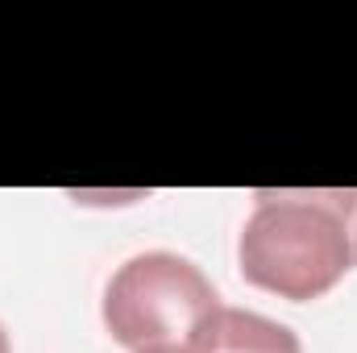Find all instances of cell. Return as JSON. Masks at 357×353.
I'll use <instances>...</instances> for the list:
<instances>
[{"label": "cell", "mask_w": 357, "mask_h": 353, "mask_svg": "<svg viewBox=\"0 0 357 353\" xmlns=\"http://www.w3.org/2000/svg\"><path fill=\"white\" fill-rule=\"evenodd\" d=\"M245 283L291 303L328 295L357 266L345 187L254 191V212L237 237Z\"/></svg>", "instance_id": "obj_1"}, {"label": "cell", "mask_w": 357, "mask_h": 353, "mask_svg": "<svg viewBox=\"0 0 357 353\" xmlns=\"http://www.w3.org/2000/svg\"><path fill=\"white\" fill-rule=\"evenodd\" d=\"M220 295L195 262L171 250L133 254L104 287V329L129 353H158L187 345L212 316Z\"/></svg>", "instance_id": "obj_2"}, {"label": "cell", "mask_w": 357, "mask_h": 353, "mask_svg": "<svg viewBox=\"0 0 357 353\" xmlns=\"http://www.w3.org/2000/svg\"><path fill=\"white\" fill-rule=\"evenodd\" d=\"M158 353H303L299 337L258 312H245V308H225L187 341L175 350H158Z\"/></svg>", "instance_id": "obj_3"}, {"label": "cell", "mask_w": 357, "mask_h": 353, "mask_svg": "<svg viewBox=\"0 0 357 353\" xmlns=\"http://www.w3.org/2000/svg\"><path fill=\"white\" fill-rule=\"evenodd\" d=\"M345 216L354 229V254H357V187H345Z\"/></svg>", "instance_id": "obj_4"}, {"label": "cell", "mask_w": 357, "mask_h": 353, "mask_svg": "<svg viewBox=\"0 0 357 353\" xmlns=\"http://www.w3.org/2000/svg\"><path fill=\"white\" fill-rule=\"evenodd\" d=\"M0 353H13V345H8V333H4V324H0Z\"/></svg>", "instance_id": "obj_5"}]
</instances>
